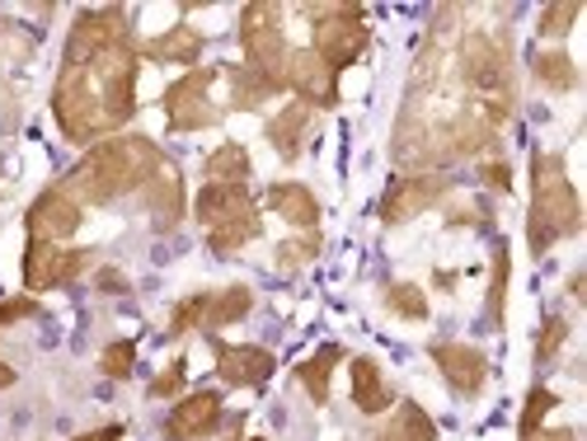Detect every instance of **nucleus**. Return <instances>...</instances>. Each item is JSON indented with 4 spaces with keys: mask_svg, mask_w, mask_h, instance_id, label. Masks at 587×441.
I'll use <instances>...</instances> for the list:
<instances>
[{
    "mask_svg": "<svg viewBox=\"0 0 587 441\" xmlns=\"http://www.w3.org/2000/svg\"><path fill=\"white\" fill-rule=\"evenodd\" d=\"M52 113L71 141H99L137 113V43L118 6L76 14Z\"/></svg>",
    "mask_w": 587,
    "mask_h": 441,
    "instance_id": "f257e3e1",
    "label": "nucleus"
},
{
    "mask_svg": "<svg viewBox=\"0 0 587 441\" xmlns=\"http://www.w3.org/2000/svg\"><path fill=\"white\" fill-rule=\"evenodd\" d=\"M160 170V151L151 137H109L90 146L76 160V170L67 174V193L76 202H113L122 193H132Z\"/></svg>",
    "mask_w": 587,
    "mask_h": 441,
    "instance_id": "f03ea898",
    "label": "nucleus"
},
{
    "mask_svg": "<svg viewBox=\"0 0 587 441\" xmlns=\"http://www.w3.org/2000/svg\"><path fill=\"white\" fill-rule=\"evenodd\" d=\"M583 230V202L564 170V156H531V217H527V240L531 254H545L555 240H569Z\"/></svg>",
    "mask_w": 587,
    "mask_h": 441,
    "instance_id": "7ed1b4c3",
    "label": "nucleus"
},
{
    "mask_svg": "<svg viewBox=\"0 0 587 441\" xmlns=\"http://www.w3.org/2000/svg\"><path fill=\"white\" fill-rule=\"evenodd\" d=\"M306 14L316 19V48L310 52H316L329 71H344L367 52L371 29H367L362 6H306Z\"/></svg>",
    "mask_w": 587,
    "mask_h": 441,
    "instance_id": "20e7f679",
    "label": "nucleus"
},
{
    "mask_svg": "<svg viewBox=\"0 0 587 441\" xmlns=\"http://www.w3.org/2000/svg\"><path fill=\"white\" fill-rule=\"evenodd\" d=\"M240 48L249 57V67H259L268 76L282 80L287 67V43H282V10L268 6V0H255V6L240 10Z\"/></svg>",
    "mask_w": 587,
    "mask_h": 441,
    "instance_id": "39448f33",
    "label": "nucleus"
},
{
    "mask_svg": "<svg viewBox=\"0 0 587 441\" xmlns=\"http://www.w3.org/2000/svg\"><path fill=\"white\" fill-rule=\"evenodd\" d=\"M212 80H217V71H212V67H193V71L179 76L175 86L160 94L165 118H170V128H175V132H198V128H212V122L221 118V113L212 109V99H207V90H212Z\"/></svg>",
    "mask_w": 587,
    "mask_h": 441,
    "instance_id": "423d86ee",
    "label": "nucleus"
},
{
    "mask_svg": "<svg viewBox=\"0 0 587 441\" xmlns=\"http://www.w3.org/2000/svg\"><path fill=\"white\" fill-rule=\"evenodd\" d=\"M282 86H287V90H297L306 109H334V103H339V71H329L310 48L287 52Z\"/></svg>",
    "mask_w": 587,
    "mask_h": 441,
    "instance_id": "0eeeda50",
    "label": "nucleus"
},
{
    "mask_svg": "<svg viewBox=\"0 0 587 441\" xmlns=\"http://www.w3.org/2000/svg\"><path fill=\"white\" fill-rule=\"evenodd\" d=\"M24 225H29V244H61L80 230V202L57 183V188H48V193H38Z\"/></svg>",
    "mask_w": 587,
    "mask_h": 441,
    "instance_id": "6e6552de",
    "label": "nucleus"
},
{
    "mask_svg": "<svg viewBox=\"0 0 587 441\" xmlns=\"http://www.w3.org/2000/svg\"><path fill=\"white\" fill-rule=\"evenodd\" d=\"M90 263V249H67V244H29L24 254V287L48 291L61 282H76Z\"/></svg>",
    "mask_w": 587,
    "mask_h": 441,
    "instance_id": "1a4fd4ad",
    "label": "nucleus"
},
{
    "mask_svg": "<svg viewBox=\"0 0 587 441\" xmlns=\"http://www.w3.org/2000/svg\"><path fill=\"white\" fill-rule=\"evenodd\" d=\"M447 179L442 174H409V179H395L386 188V198H381V221L386 225H405L414 221L418 212H428L432 202H442L447 198Z\"/></svg>",
    "mask_w": 587,
    "mask_h": 441,
    "instance_id": "9d476101",
    "label": "nucleus"
},
{
    "mask_svg": "<svg viewBox=\"0 0 587 441\" xmlns=\"http://www.w3.org/2000/svg\"><path fill=\"white\" fill-rule=\"evenodd\" d=\"M432 362H437V371L447 375V385L456 394H479L485 381H489L485 352L470 348V343H432Z\"/></svg>",
    "mask_w": 587,
    "mask_h": 441,
    "instance_id": "9b49d317",
    "label": "nucleus"
},
{
    "mask_svg": "<svg viewBox=\"0 0 587 441\" xmlns=\"http://www.w3.org/2000/svg\"><path fill=\"white\" fill-rule=\"evenodd\" d=\"M221 423V394L217 390H198L175 404L170 423H165V437L170 441H202L207 432H212Z\"/></svg>",
    "mask_w": 587,
    "mask_h": 441,
    "instance_id": "f8f14e48",
    "label": "nucleus"
},
{
    "mask_svg": "<svg viewBox=\"0 0 587 441\" xmlns=\"http://www.w3.org/2000/svg\"><path fill=\"white\" fill-rule=\"evenodd\" d=\"M272 352L268 348H249V343H217V375L226 385H263L272 375Z\"/></svg>",
    "mask_w": 587,
    "mask_h": 441,
    "instance_id": "ddd939ff",
    "label": "nucleus"
},
{
    "mask_svg": "<svg viewBox=\"0 0 587 441\" xmlns=\"http://www.w3.org/2000/svg\"><path fill=\"white\" fill-rule=\"evenodd\" d=\"M141 198L146 207H151V217H156V230H175L179 217H183V179L170 160H160V170L141 183Z\"/></svg>",
    "mask_w": 587,
    "mask_h": 441,
    "instance_id": "4468645a",
    "label": "nucleus"
},
{
    "mask_svg": "<svg viewBox=\"0 0 587 441\" xmlns=\"http://www.w3.org/2000/svg\"><path fill=\"white\" fill-rule=\"evenodd\" d=\"M245 212H255V198H249V183H207L198 193V221L212 230V225H226Z\"/></svg>",
    "mask_w": 587,
    "mask_h": 441,
    "instance_id": "2eb2a0df",
    "label": "nucleus"
},
{
    "mask_svg": "<svg viewBox=\"0 0 587 441\" xmlns=\"http://www.w3.org/2000/svg\"><path fill=\"white\" fill-rule=\"evenodd\" d=\"M268 207L278 217H287L291 225H301V230H316V221H320V202L301 183H272L268 188Z\"/></svg>",
    "mask_w": 587,
    "mask_h": 441,
    "instance_id": "dca6fc26",
    "label": "nucleus"
},
{
    "mask_svg": "<svg viewBox=\"0 0 587 441\" xmlns=\"http://www.w3.org/2000/svg\"><path fill=\"white\" fill-rule=\"evenodd\" d=\"M151 61H175V67H193V61L202 57V33L193 24H175L165 29L160 38H151V43L141 48Z\"/></svg>",
    "mask_w": 587,
    "mask_h": 441,
    "instance_id": "f3484780",
    "label": "nucleus"
},
{
    "mask_svg": "<svg viewBox=\"0 0 587 441\" xmlns=\"http://www.w3.org/2000/svg\"><path fill=\"white\" fill-rule=\"evenodd\" d=\"M352 404H358L362 413H386L390 409V385L381 367L371 362V357H352Z\"/></svg>",
    "mask_w": 587,
    "mask_h": 441,
    "instance_id": "a211bd4d",
    "label": "nucleus"
},
{
    "mask_svg": "<svg viewBox=\"0 0 587 441\" xmlns=\"http://www.w3.org/2000/svg\"><path fill=\"white\" fill-rule=\"evenodd\" d=\"M278 90H287L278 76H268L259 67H230V103H236V109H259V103L272 99Z\"/></svg>",
    "mask_w": 587,
    "mask_h": 441,
    "instance_id": "6ab92c4d",
    "label": "nucleus"
},
{
    "mask_svg": "<svg viewBox=\"0 0 587 441\" xmlns=\"http://www.w3.org/2000/svg\"><path fill=\"white\" fill-rule=\"evenodd\" d=\"M306 122H310V109H306V103H287V109L268 122V141H272V151H278L282 160H297V156H301V132H306Z\"/></svg>",
    "mask_w": 587,
    "mask_h": 441,
    "instance_id": "aec40b11",
    "label": "nucleus"
},
{
    "mask_svg": "<svg viewBox=\"0 0 587 441\" xmlns=\"http://www.w3.org/2000/svg\"><path fill=\"white\" fill-rule=\"evenodd\" d=\"M259 235H263V217H259V212H245V217H236V221L207 230V249H212V254H236L240 244L259 240Z\"/></svg>",
    "mask_w": 587,
    "mask_h": 441,
    "instance_id": "412c9836",
    "label": "nucleus"
},
{
    "mask_svg": "<svg viewBox=\"0 0 587 441\" xmlns=\"http://www.w3.org/2000/svg\"><path fill=\"white\" fill-rule=\"evenodd\" d=\"M202 170H207V183H245L255 164H249V151L240 141H226V146H217V151L207 156Z\"/></svg>",
    "mask_w": 587,
    "mask_h": 441,
    "instance_id": "4be33fe9",
    "label": "nucleus"
},
{
    "mask_svg": "<svg viewBox=\"0 0 587 441\" xmlns=\"http://www.w3.org/2000/svg\"><path fill=\"white\" fill-rule=\"evenodd\" d=\"M249 305H255V291H249V287H226V291H217V297H207L202 324L207 329L236 324V320H245V314H249Z\"/></svg>",
    "mask_w": 587,
    "mask_h": 441,
    "instance_id": "5701e85b",
    "label": "nucleus"
},
{
    "mask_svg": "<svg viewBox=\"0 0 587 441\" xmlns=\"http://www.w3.org/2000/svg\"><path fill=\"white\" fill-rule=\"evenodd\" d=\"M531 71L545 90H555V94H569L578 86V67H574V57L569 52H536L531 57Z\"/></svg>",
    "mask_w": 587,
    "mask_h": 441,
    "instance_id": "b1692460",
    "label": "nucleus"
},
{
    "mask_svg": "<svg viewBox=\"0 0 587 441\" xmlns=\"http://www.w3.org/2000/svg\"><path fill=\"white\" fill-rule=\"evenodd\" d=\"M339 348H320L316 357H306V362L297 367V381L310 390V399H316V404H329V375H334V362H339Z\"/></svg>",
    "mask_w": 587,
    "mask_h": 441,
    "instance_id": "393cba45",
    "label": "nucleus"
},
{
    "mask_svg": "<svg viewBox=\"0 0 587 441\" xmlns=\"http://www.w3.org/2000/svg\"><path fill=\"white\" fill-rule=\"evenodd\" d=\"M376 441H437V428L418 404H400V413L390 418V428Z\"/></svg>",
    "mask_w": 587,
    "mask_h": 441,
    "instance_id": "a878e982",
    "label": "nucleus"
},
{
    "mask_svg": "<svg viewBox=\"0 0 587 441\" xmlns=\"http://www.w3.org/2000/svg\"><path fill=\"white\" fill-rule=\"evenodd\" d=\"M132 367H137V343L132 339H118V343H109L99 352V371L109 375V381H128Z\"/></svg>",
    "mask_w": 587,
    "mask_h": 441,
    "instance_id": "bb28decb",
    "label": "nucleus"
},
{
    "mask_svg": "<svg viewBox=\"0 0 587 441\" xmlns=\"http://www.w3.org/2000/svg\"><path fill=\"white\" fill-rule=\"evenodd\" d=\"M386 305H390L395 314H405V320H428V297H424V291H418L414 282L386 287Z\"/></svg>",
    "mask_w": 587,
    "mask_h": 441,
    "instance_id": "cd10ccee",
    "label": "nucleus"
},
{
    "mask_svg": "<svg viewBox=\"0 0 587 441\" xmlns=\"http://www.w3.org/2000/svg\"><path fill=\"white\" fill-rule=\"evenodd\" d=\"M503 305H508V244L494 249V287H489V320L503 324Z\"/></svg>",
    "mask_w": 587,
    "mask_h": 441,
    "instance_id": "c85d7f7f",
    "label": "nucleus"
},
{
    "mask_svg": "<svg viewBox=\"0 0 587 441\" xmlns=\"http://www.w3.org/2000/svg\"><path fill=\"white\" fill-rule=\"evenodd\" d=\"M316 254H320V235L310 230L306 240H287V244H278V268H282V272H297V268H306Z\"/></svg>",
    "mask_w": 587,
    "mask_h": 441,
    "instance_id": "c756f323",
    "label": "nucleus"
},
{
    "mask_svg": "<svg viewBox=\"0 0 587 441\" xmlns=\"http://www.w3.org/2000/svg\"><path fill=\"white\" fill-rule=\"evenodd\" d=\"M578 10H583L578 0H559V6H545V10H540V33H545V38H564V33L574 29Z\"/></svg>",
    "mask_w": 587,
    "mask_h": 441,
    "instance_id": "7c9ffc66",
    "label": "nucleus"
},
{
    "mask_svg": "<svg viewBox=\"0 0 587 441\" xmlns=\"http://www.w3.org/2000/svg\"><path fill=\"white\" fill-rule=\"evenodd\" d=\"M559 404V399L550 394V390H545V385H536L531 394H527V409H521V437H531V432H540V418L545 413H550Z\"/></svg>",
    "mask_w": 587,
    "mask_h": 441,
    "instance_id": "2f4dec72",
    "label": "nucleus"
},
{
    "mask_svg": "<svg viewBox=\"0 0 587 441\" xmlns=\"http://www.w3.org/2000/svg\"><path fill=\"white\" fill-rule=\"evenodd\" d=\"M564 339H569V320H564V314H550L540 329V339H536V362H550V357L564 348Z\"/></svg>",
    "mask_w": 587,
    "mask_h": 441,
    "instance_id": "473e14b6",
    "label": "nucleus"
},
{
    "mask_svg": "<svg viewBox=\"0 0 587 441\" xmlns=\"http://www.w3.org/2000/svg\"><path fill=\"white\" fill-rule=\"evenodd\" d=\"M183 381H188V362L179 357V362H170V367H165L156 381H151V394H156V399H170V394L183 390Z\"/></svg>",
    "mask_w": 587,
    "mask_h": 441,
    "instance_id": "72a5a7b5",
    "label": "nucleus"
},
{
    "mask_svg": "<svg viewBox=\"0 0 587 441\" xmlns=\"http://www.w3.org/2000/svg\"><path fill=\"white\" fill-rule=\"evenodd\" d=\"M202 310H207V297H188L183 305H175V314H170V333L198 329V324H202Z\"/></svg>",
    "mask_w": 587,
    "mask_h": 441,
    "instance_id": "f704fd0d",
    "label": "nucleus"
},
{
    "mask_svg": "<svg viewBox=\"0 0 587 441\" xmlns=\"http://www.w3.org/2000/svg\"><path fill=\"white\" fill-rule=\"evenodd\" d=\"M29 314H43V305H38L33 297H10V301H0V324L29 320Z\"/></svg>",
    "mask_w": 587,
    "mask_h": 441,
    "instance_id": "c9c22d12",
    "label": "nucleus"
},
{
    "mask_svg": "<svg viewBox=\"0 0 587 441\" xmlns=\"http://www.w3.org/2000/svg\"><path fill=\"white\" fill-rule=\"evenodd\" d=\"M485 179H489V188H498V193H508L513 188V174H508V164H485Z\"/></svg>",
    "mask_w": 587,
    "mask_h": 441,
    "instance_id": "e433bc0d",
    "label": "nucleus"
},
{
    "mask_svg": "<svg viewBox=\"0 0 587 441\" xmlns=\"http://www.w3.org/2000/svg\"><path fill=\"white\" fill-rule=\"evenodd\" d=\"M521 441H578V437H574V428H555V432H531Z\"/></svg>",
    "mask_w": 587,
    "mask_h": 441,
    "instance_id": "4c0bfd02",
    "label": "nucleus"
},
{
    "mask_svg": "<svg viewBox=\"0 0 587 441\" xmlns=\"http://www.w3.org/2000/svg\"><path fill=\"white\" fill-rule=\"evenodd\" d=\"M122 437V428L118 423H109V428H99V432H80L76 441H118Z\"/></svg>",
    "mask_w": 587,
    "mask_h": 441,
    "instance_id": "58836bf2",
    "label": "nucleus"
},
{
    "mask_svg": "<svg viewBox=\"0 0 587 441\" xmlns=\"http://www.w3.org/2000/svg\"><path fill=\"white\" fill-rule=\"evenodd\" d=\"M99 287H103V291H113V297H118V291H122V278H118L113 268H103V272H99Z\"/></svg>",
    "mask_w": 587,
    "mask_h": 441,
    "instance_id": "ea45409f",
    "label": "nucleus"
},
{
    "mask_svg": "<svg viewBox=\"0 0 587 441\" xmlns=\"http://www.w3.org/2000/svg\"><path fill=\"white\" fill-rule=\"evenodd\" d=\"M10 385H14V367L0 362V390H10Z\"/></svg>",
    "mask_w": 587,
    "mask_h": 441,
    "instance_id": "a19ab883",
    "label": "nucleus"
},
{
    "mask_svg": "<svg viewBox=\"0 0 587 441\" xmlns=\"http://www.w3.org/2000/svg\"><path fill=\"white\" fill-rule=\"evenodd\" d=\"M249 441H268V437H249Z\"/></svg>",
    "mask_w": 587,
    "mask_h": 441,
    "instance_id": "79ce46f5",
    "label": "nucleus"
},
{
    "mask_svg": "<svg viewBox=\"0 0 587 441\" xmlns=\"http://www.w3.org/2000/svg\"><path fill=\"white\" fill-rule=\"evenodd\" d=\"M230 441H240V437H230Z\"/></svg>",
    "mask_w": 587,
    "mask_h": 441,
    "instance_id": "37998d69",
    "label": "nucleus"
}]
</instances>
